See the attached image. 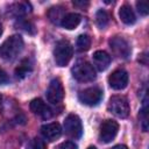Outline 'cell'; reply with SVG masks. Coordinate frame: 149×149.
I'll return each instance as SVG.
<instances>
[{
	"mask_svg": "<svg viewBox=\"0 0 149 149\" xmlns=\"http://www.w3.org/2000/svg\"><path fill=\"white\" fill-rule=\"evenodd\" d=\"M23 49V40L20 35H12L0 45V57L5 61H13Z\"/></svg>",
	"mask_w": 149,
	"mask_h": 149,
	"instance_id": "6da1fadb",
	"label": "cell"
},
{
	"mask_svg": "<svg viewBox=\"0 0 149 149\" xmlns=\"http://www.w3.org/2000/svg\"><path fill=\"white\" fill-rule=\"evenodd\" d=\"M72 54H73L72 47L68 41L61 40L56 43L54 49V58L58 66L68 65L72 58Z\"/></svg>",
	"mask_w": 149,
	"mask_h": 149,
	"instance_id": "7a4b0ae2",
	"label": "cell"
},
{
	"mask_svg": "<svg viewBox=\"0 0 149 149\" xmlns=\"http://www.w3.org/2000/svg\"><path fill=\"white\" fill-rule=\"evenodd\" d=\"M72 76L78 81L88 83L95 79V70L86 61H79L72 68Z\"/></svg>",
	"mask_w": 149,
	"mask_h": 149,
	"instance_id": "3957f363",
	"label": "cell"
},
{
	"mask_svg": "<svg viewBox=\"0 0 149 149\" xmlns=\"http://www.w3.org/2000/svg\"><path fill=\"white\" fill-rule=\"evenodd\" d=\"M108 111L121 119H125L129 115V104L127 99L122 95H113L108 101Z\"/></svg>",
	"mask_w": 149,
	"mask_h": 149,
	"instance_id": "277c9868",
	"label": "cell"
},
{
	"mask_svg": "<svg viewBox=\"0 0 149 149\" xmlns=\"http://www.w3.org/2000/svg\"><path fill=\"white\" fill-rule=\"evenodd\" d=\"M64 130L71 139H79L83 134V125L78 115L69 114L64 120Z\"/></svg>",
	"mask_w": 149,
	"mask_h": 149,
	"instance_id": "5b68a950",
	"label": "cell"
},
{
	"mask_svg": "<svg viewBox=\"0 0 149 149\" xmlns=\"http://www.w3.org/2000/svg\"><path fill=\"white\" fill-rule=\"evenodd\" d=\"M109 45H111V49H112L113 54L116 57L122 58V59H127L130 56V52H132L130 45L123 37L115 36V37L111 38L109 40Z\"/></svg>",
	"mask_w": 149,
	"mask_h": 149,
	"instance_id": "8992f818",
	"label": "cell"
},
{
	"mask_svg": "<svg viewBox=\"0 0 149 149\" xmlns=\"http://www.w3.org/2000/svg\"><path fill=\"white\" fill-rule=\"evenodd\" d=\"M78 98L80 102L87 106H95L98 105L102 99V91L99 87H88L79 92Z\"/></svg>",
	"mask_w": 149,
	"mask_h": 149,
	"instance_id": "52a82bcc",
	"label": "cell"
},
{
	"mask_svg": "<svg viewBox=\"0 0 149 149\" xmlns=\"http://www.w3.org/2000/svg\"><path fill=\"white\" fill-rule=\"evenodd\" d=\"M119 130V125L114 120H105L100 126V133L99 139L102 143H109L112 142Z\"/></svg>",
	"mask_w": 149,
	"mask_h": 149,
	"instance_id": "ba28073f",
	"label": "cell"
},
{
	"mask_svg": "<svg viewBox=\"0 0 149 149\" xmlns=\"http://www.w3.org/2000/svg\"><path fill=\"white\" fill-rule=\"evenodd\" d=\"M64 98V88L63 85L61 83L59 79L55 78L50 81L48 90H47V100L52 104V105H57L59 104Z\"/></svg>",
	"mask_w": 149,
	"mask_h": 149,
	"instance_id": "9c48e42d",
	"label": "cell"
},
{
	"mask_svg": "<svg viewBox=\"0 0 149 149\" xmlns=\"http://www.w3.org/2000/svg\"><path fill=\"white\" fill-rule=\"evenodd\" d=\"M108 84L113 90H123L128 84V73L123 69H116L108 77Z\"/></svg>",
	"mask_w": 149,
	"mask_h": 149,
	"instance_id": "30bf717a",
	"label": "cell"
},
{
	"mask_svg": "<svg viewBox=\"0 0 149 149\" xmlns=\"http://www.w3.org/2000/svg\"><path fill=\"white\" fill-rule=\"evenodd\" d=\"M41 133H42V136L45 140H48L49 142H54V141H56L61 137L62 127L57 122H50V123L43 125L41 127Z\"/></svg>",
	"mask_w": 149,
	"mask_h": 149,
	"instance_id": "8fae6325",
	"label": "cell"
},
{
	"mask_svg": "<svg viewBox=\"0 0 149 149\" xmlns=\"http://www.w3.org/2000/svg\"><path fill=\"white\" fill-rule=\"evenodd\" d=\"M30 109H31V112H33L34 114L41 116V118L44 119V120L51 118V115H52L51 109H50V108L47 106V104H45L42 99H40V98L33 99V100L30 101Z\"/></svg>",
	"mask_w": 149,
	"mask_h": 149,
	"instance_id": "7c38bea8",
	"label": "cell"
},
{
	"mask_svg": "<svg viewBox=\"0 0 149 149\" xmlns=\"http://www.w3.org/2000/svg\"><path fill=\"white\" fill-rule=\"evenodd\" d=\"M93 59V65L99 70V71H104L108 68L109 63H111V56L104 51V50H98L93 54L92 56Z\"/></svg>",
	"mask_w": 149,
	"mask_h": 149,
	"instance_id": "4fadbf2b",
	"label": "cell"
},
{
	"mask_svg": "<svg viewBox=\"0 0 149 149\" xmlns=\"http://www.w3.org/2000/svg\"><path fill=\"white\" fill-rule=\"evenodd\" d=\"M80 21H81V17H80L79 14H77V13H68V14L64 15V17L62 19L59 24L63 28L68 29V30H72V29L78 27Z\"/></svg>",
	"mask_w": 149,
	"mask_h": 149,
	"instance_id": "5bb4252c",
	"label": "cell"
},
{
	"mask_svg": "<svg viewBox=\"0 0 149 149\" xmlns=\"http://www.w3.org/2000/svg\"><path fill=\"white\" fill-rule=\"evenodd\" d=\"M119 16L121 19V21L125 23V24H134L135 21H136V16H135V13L134 10L132 9V7L129 5H123L121 6L120 10H119Z\"/></svg>",
	"mask_w": 149,
	"mask_h": 149,
	"instance_id": "9a60e30c",
	"label": "cell"
},
{
	"mask_svg": "<svg viewBox=\"0 0 149 149\" xmlns=\"http://www.w3.org/2000/svg\"><path fill=\"white\" fill-rule=\"evenodd\" d=\"M33 70V63L30 62L29 58H24L20 65L15 69V76L17 79H23L24 77L28 76V73H30V71Z\"/></svg>",
	"mask_w": 149,
	"mask_h": 149,
	"instance_id": "2e32d148",
	"label": "cell"
},
{
	"mask_svg": "<svg viewBox=\"0 0 149 149\" xmlns=\"http://www.w3.org/2000/svg\"><path fill=\"white\" fill-rule=\"evenodd\" d=\"M10 10L16 16H21V15H24V14L29 13L31 10V6H30L29 2H16V3L10 6Z\"/></svg>",
	"mask_w": 149,
	"mask_h": 149,
	"instance_id": "e0dca14e",
	"label": "cell"
},
{
	"mask_svg": "<svg viewBox=\"0 0 149 149\" xmlns=\"http://www.w3.org/2000/svg\"><path fill=\"white\" fill-rule=\"evenodd\" d=\"M95 23L100 29H105L109 23V15L106 10L99 9L95 13Z\"/></svg>",
	"mask_w": 149,
	"mask_h": 149,
	"instance_id": "ac0fdd59",
	"label": "cell"
},
{
	"mask_svg": "<svg viewBox=\"0 0 149 149\" xmlns=\"http://www.w3.org/2000/svg\"><path fill=\"white\" fill-rule=\"evenodd\" d=\"M64 15H65V14H64V10H63V8L59 7V6L50 8V10H49V13H48V16H49L50 21L54 22V23H61V21H62V19L64 17Z\"/></svg>",
	"mask_w": 149,
	"mask_h": 149,
	"instance_id": "d6986e66",
	"label": "cell"
},
{
	"mask_svg": "<svg viewBox=\"0 0 149 149\" xmlns=\"http://www.w3.org/2000/svg\"><path fill=\"white\" fill-rule=\"evenodd\" d=\"M76 47L79 51H87L91 47V38L88 35H79L78 38H77V42H76Z\"/></svg>",
	"mask_w": 149,
	"mask_h": 149,
	"instance_id": "ffe728a7",
	"label": "cell"
},
{
	"mask_svg": "<svg viewBox=\"0 0 149 149\" xmlns=\"http://www.w3.org/2000/svg\"><path fill=\"white\" fill-rule=\"evenodd\" d=\"M141 126L143 132L148 130V109H147V98L143 100V106L141 109Z\"/></svg>",
	"mask_w": 149,
	"mask_h": 149,
	"instance_id": "44dd1931",
	"label": "cell"
},
{
	"mask_svg": "<svg viewBox=\"0 0 149 149\" xmlns=\"http://www.w3.org/2000/svg\"><path fill=\"white\" fill-rule=\"evenodd\" d=\"M27 149H47V146H45L43 140H41L38 137H35L29 142Z\"/></svg>",
	"mask_w": 149,
	"mask_h": 149,
	"instance_id": "7402d4cb",
	"label": "cell"
},
{
	"mask_svg": "<svg viewBox=\"0 0 149 149\" xmlns=\"http://www.w3.org/2000/svg\"><path fill=\"white\" fill-rule=\"evenodd\" d=\"M136 8L141 15H147L148 14V2L147 1H137L136 2Z\"/></svg>",
	"mask_w": 149,
	"mask_h": 149,
	"instance_id": "603a6c76",
	"label": "cell"
},
{
	"mask_svg": "<svg viewBox=\"0 0 149 149\" xmlns=\"http://www.w3.org/2000/svg\"><path fill=\"white\" fill-rule=\"evenodd\" d=\"M57 149H78V148H77V146L73 142L66 141V142H63L62 144H59Z\"/></svg>",
	"mask_w": 149,
	"mask_h": 149,
	"instance_id": "cb8c5ba5",
	"label": "cell"
},
{
	"mask_svg": "<svg viewBox=\"0 0 149 149\" xmlns=\"http://www.w3.org/2000/svg\"><path fill=\"white\" fill-rule=\"evenodd\" d=\"M9 81V77L7 74V72L2 69H0V85H5Z\"/></svg>",
	"mask_w": 149,
	"mask_h": 149,
	"instance_id": "d4e9b609",
	"label": "cell"
},
{
	"mask_svg": "<svg viewBox=\"0 0 149 149\" xmlns=\"http://www.w3.org/2000/svg\"><path fill=\"white\" fill-rule=\"evenodd\" d=\"M73 5L78 6V7H81V8H86L88 6V2L87 1H73Z\"/></svg>",
	"mask_w": 149,
	"mask_h": 149,
	"instance_id": "484cf974",
	"label": "cell"
},
{
	"mask_svg": "<svg viewBox=\"0 0 149 149\" xmlns=\"http://www.w3.org/2000/svg\"><path fill=\"white\" fill-rule=\"evenodd\" d=\"M112 149H128L126 146H123V144H118V146H114Z\"/></svg>",
	"mask_w": 149,
	"mask_h": 149,
	"instance_id": "4316f807",
	"label": "cell"
},
{
	"mask_svg": "<svg viewBox=\"0 0 149 149\" xmlns=\"http://www.w3.org/2000/svg\"><path fill=\"white\" fill-rule=\"evenodd\" d=\"M1 35H2V26L0 24V36H1Z\"/></svg>",
	"mask_w": 149,
	"mask_h": 149,
	"instance_id": "83f0119b",
	"label": "cell"
},
{
	"mask_svg": "<svg viewBox=\"0 0 149 149\" xmlns=\"http://www.w3.org/2000/svg\"><path fill=\"white\" fill-rule=\"evenodd\" d=\"M87 149H97V148H95V147H88Z\"/></svg>",
	"mask_w": 149,
	"mask_h": 149,
	"instance_id": "f1b7e54d",
	"label": "cell"
},
{
	"mask_svg": "<svg viewBox=\"0 0 149 149\" xmlns=\"http://www.w3.org/2000/svg\"><path fill=\"white\" fill-rule=\"evenodd\" d=\"M0 101H1V97H0Z\"/></svg>",
	"mask_w": 149,
	"mask_h": 149,
	"instance_id": "f546056e",
	"label": "cell"
}]
</instances>
